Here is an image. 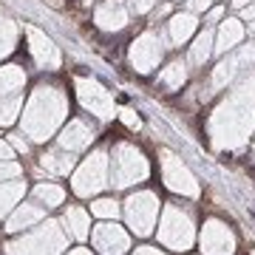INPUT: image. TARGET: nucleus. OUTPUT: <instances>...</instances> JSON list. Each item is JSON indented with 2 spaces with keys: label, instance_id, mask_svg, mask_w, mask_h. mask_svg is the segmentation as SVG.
Returning <instances> with one entry per match:
<instances>
[{
  "label": "nucleus",
  "instance_id": "1",
  "mask_svg": "<svg viewBox=\"0 0 255 255\" xmlns=\"http://www.w3.org/2000/svg\"><path fill=\"white\" fill-rule=\"evenodd\" d=\"M65 114H68L65 94L57 85H37L34 97H31L26 114H23V128L31 139L43 142L54 133V128L65 119Z\"/></svg>",
  "mask_w": 255,
  "mask_h": 255
},
{
  "label": "nucleus",
  "instance_id": "2",
  "mask_svg": "<svg viewBox=\"0 0 255 255\" xmlns=\"http://www.w3.org/2000/svg\"><path fill=\"white\" fill-rule=\"evenodd\" d=\"M77 97H80L82 108L97 114L100 119L114 117V97L97 80H77Z\"/></svg>",
  "mask_w": 255,
  "mask_h": 255
},
{
  "label": "nucleus",
  "instance_id": "3",
  "mask_svg": "<svg viewBox=\"0 0 255 255\" xmlns=\"http://www.w3.org/2000/svg\"><path fill=\"white\" fill-rule=\"evenodd\" d=\"M162 60V46H159V37L156 34H142L130 46V63L139 74H150Z\"/></svg>",
  "mask_w": 255,
  "mask_h": 255
},
{
  "label": "nucleus",
  "instance_id": "4",
  "mask_svg": "<svg viewBox=\"0 0 255 255\" xmlns=\"http://www.w3.org/2000/svg\"><path fill=\"white\" fill-rule=\"evenodd\" d=\"M26 34H28V51L34 57V63L43 71H57L60 68V51H57L54 43L37 28H26Z\"/></svg>",
  "mask_w": 255,
  "mask_h": 255
},
{
  "label": "nucleus",
  "instance_id": "5",
  "mask_svg": "<svg viewBox=\"0 0 255 255\" xmlns=\"http://www.w3.org/2000/svg\"><path fill=\"white\" fill-rule=\"evenodd\" d=\"M102 184H105V156L94 153L88 162L82 164L77 179H74V190L80 193V196H91V193L100 190Z\"/></svg>",
  "mask_w": 255,
  "mask_h": 255
},
{
  "label": "nucleus",
  "instance_id": "6",
  "mask_svg": "<svg viewBox=\"0 0 255 255\" xmlns=\"http://www.w3.org/2000/svg\"><path fill=\"white\" fill-rule=\"evenodd\" d=\"M136 173H145V162L142 156L133 150L130 145H119L117 147V170H114V179L117 184H130L136 179Z\"/></svg>",
  "mask_w": 255,
  "mask_h": 255
},
{
  "label": "nucleus",
  "instance_id": "7",
  "mask_svg": "<svg viewBox=\"0 0 255 255\" xmlns=\"http://www.w3.org/2000/svg\"><path fill=\"white\" fill-rule=\"evenodd\" d=\"M97 26L102 31H122L128 26V9L122 0H108V3H102L100 9H97Z\"/></svg>",
  "mask_w": 255,
  "mask_h": 255
},
{
  "label": "nucleus",
  "instance_id": "8",
  "mask_svg": "<svg viewBox=\"0 0 255 255\" xmlns=\"http://www.w3.org/2000/svg\"><path fill=\"white\" fill-rule=\"evenodd\" d=\"M94 139V125L88 119H71L68 128L63 130V136H60V145L65 150H82V147H88Z\"/></svg>",
  "mask_w": 255,
  "mask_h": 255
},
{
  "label": "nucleus",
  "instance_id": "9",
  "mask_svg": "<svg viewBox=\"0 0 255 255\" xmlns=\"http://www.w3.org/2000/svg\"><path fill=\"white\" fill-rule=\"evenodd\" d=\"M94 244H97V250H102V253H122V250H128V236L119 227L102 224V227H97V233H94Z\"/></svg>",
  "mask_w": 255,
  "mask_h": 255
},
{
  "label": "nucleus",
  "instance_id": "10",
  "mask_svg": "<svg viewBox=\"0 0 255 255\" xmlns=\"http://www.w3.org/2000/svg\"><path fill=\"white\" fill-rule=\"evenodd\" d=\"M167 31H170L173 46H182L184 40L196 31V17H193L190 11H187V14H173V17H170V23H167Z\"/></svg>",
  "mask_w": 255,
  "mask_h": 255
},
{
  "label": "nucleus",
  "instance_id": "11",
  "mask_svg": "<svg viewBox=\"0 0 255 255\" xmlns=\"http://www.w3.org/2000/svg\"><path fill=\"white\" fill-rule=\"evenodd\" d=\"M26 82V71L20 65H3L0 68V97H9V94L20 91Z\"/></svg>",
  "mask_w": 255,
  "mask_h": 255
},
{
  "label": "nucleus",
  "instance_id": "12",
  "mask_svg": "<svg viewBox=\"0 0 255 255\" xmlns=\"http://www.w3.org/2000/svg\"><path fill=\"white\" fill-rule=\"evenodd\" d=\"M40 167H46L48 173L63 176V173H68V170L74 167V156H71V150H68V153H60V150H48V153L40 156Z\"/></svg>",
  "mask_w": 255,
  "mask_h": 255
},
{
  "label": "nucleus",
  "instance_id": "13",
  "mask_svg": "<svg viewBox=\"0 0 255 255\" xmlns=\"http://www.w3.org/2000/svg\"><path fill=\"white\" fill-rule=\"evenodd\" d=\"M241 37H244V28H241V23L238 20H224L221 23V31H219V51H230L233 46H238L241 43Z\"/></svg>",
  "mask_w": 255,
  "mask_h": 255
},
{
  "label": "nucleus",
  "instance_id": "14",
  "mask_svg": "<svg viewBox=\"0 0 255 255\" xmlns=\"http://www.w3.org/2000/svg\"><path fill=\"white\" fill-rule=\"evenodd\" d=\"M14 43H17V28L6 14H0V57H6L14 51Z\"/></svg>",
  "mask_w": 255,
  "mask_h": 255
},
{
  "label": "nucleus",
  "instance_id": "15",
  "mask_svg": "<svg viewBox=\"0 0 255 255\" xmlns=\"http://www.w3.org/2000/svg\"><path fill=\"white\" fill-rule=\"evenodd\" d=\"M210 51H213V34L204 31V34L196 37V43H193V48H190V63L193 65H204L207 57H210Z\"/></svg>",
  "mask_w": 255,
  "mask_h": 255
},
{
  "label": "nucleus",
  "instance_id": "16",
  "mask_svg": "<svg viewBox=\"0 0 255 255\" xmlns=\"http://www.w3.org/2000/svg\"><path fill=\"white\" fill-rule=\"evenodd\" d=\"M20 111H23V100L20 97H6V100L0 97V125H11Z\"/></svg>",
  "mask_w": 255,
  "mask_h": 255
},
{
  "label": "nucleus",
  "instance_id": "17",
  "mask_svg": "<svg viewBox=\"0 0 255 255\" xmlns=\"http://www.w3.org/2000/svg\"><path fill=\"white\" fill-rule=\"evenodd\" d=\"M65 224H68V230H71L74 238H85V233H88V216L82 213V210H68L65 213Z\"/></svg>",
  "mask_w": 255,
  "mask_h": 255
},
{
  "label": "nucleus",
  "instance_id": "18",
  "mask_svg": "<svg viewBox=\"0 0 255 255\" xmlns=\"http://www.w3.org/2000/svg\"><path fill=\"white\" fill-rule=\"evenodd\" d=\"M184 77H187L184 63H170L167 68H164V74H162V85L164 88H170V91H176V88L184 82Z\"/></svg>",
  "mask_w": 255,
  "mask_h": 255
},
{
  "label": "nucleus",
  "instance_id": "19",
  "mask_svg": "<svg viewBox=\"0 0 255 255\" xmlns=\"http://www.w3.org/2000/svg\"><path fill=\"white\" fill-rule=\"evenodd\" d=\"M40 216H43V213H40V210L37 207H20L17 213H14V219L9 221V227L6 230H23V227H28V224H34V221H40Z\"/></svg>",
  "mask_w": 255,
  "mask_h": 255
},
{
  "label": "nucleus",
  "instance_id": "20",
  "mask_svg": "<svg viewBox=\"0 0 255 255\" xmlns=\"http://www.w3.org/2000/svg\"><path fill=\"white\" fill-rule=\"evenodd\" d=\"M34 196L40 201H46V207H57V204H63V187H57V184H40L34 190Z\"/></svg>",
  "mask_w": 255,
  "mask_h": 255
},
{
  "label": "nucleus",
  "instance_id": "21",
  "mask_svg": "<svg viewBox=\"0 0 255 255\" xmlns=\"http://www.w3.org/2000/svg\"><path fill=\"white\" fill-rule=\"evenodd\" d=\"M20 196V184H11V187H0V216L11 207V201Z\"/></svg>",
  "mask_w": 255,
  "mask_h": 255
},
{
  "label": "nucleus",
  "instance_id": "22",
  "mask_svg": "<svg viewBox=\"0 0 255 255\" xmlns=\"http://www.w3.org/2000/svg\"><path fill=\"white\" fill-rule=\"evenodd\" d=\"M94 213L97 216H117V201H111V199H102L94 204Z\"/></svg>",
  "mask_w": 255,
  "mask_h": 255
},
{
  "label": "nucleus",
  "instance_id": "23",
  "mask_svg": "<svg viewBox=\"0 0 255 255\" xmlns=\"http://www.w3.org/2000/svg\"><path fill=\"white\" fill-rule=\"evenodd\" d=\"M11 176H20V167L14 162H0V179H11Z\"/></svg>",
  "mask_w": 255,
  "mask_h": 255
},
{
  "label": "nucleus",
  "instance_id": "24",
  "mask_svg": "<svg viewBox=\"0 0 255 255\" xmlns=\"http://www.w3.org/2000/svg\"><path fill=\"white\" fill-rule=\"evenodd\" d=\"M130 9L136 11V14H145V11L153 9V0H133V3H130Z\"/></svg>",
  "mask_w": 255,
  "mask_h": 255
},
{
  "label": "nucleus",
  "instance_id": "25",
  "mask_svg": "<svg viewBox=\"0 0 255 255\" xmlns=\"http://www.w3.org/2000/svg\"><path fill=\"white\" fill-rule=\"evenodd\" d=\"M122 122H125L128 128H139V117L133 111H122Z\"/></svg>",
  "mask_w": 255,
  "mask_h": 255
},
{
  "label": "nucleus",
  "instance_id": "26",
  "mask_svg": "<svg viewBox=\"0 0 255 255\" xmlns=\"http://www.w3.org/2000/svg\"><path fill=\"white\" fill-rule=\"evenodd\" d=\"M210 0H190V11H207Z\"/></svg>",
  "mask_w": 255,
  "mask_h": 255
},
{
  "label": "nucleus",
  "instance_id": "27",
  "mask_svg": "<svg viewBox=\"0 0 255 255\" xmlns=\"http://www.w3.org/2000/svg\"><path fill=\"white\" fill-rule=\"evenodd\" d=\"M9 142H11V145H14V147H17V150H23V153H26V150H28L26 139H20L17 133H11V136H9Z\"/></svg>",
  "mask_w": 255,
  "mask_h": 255
},
{
  "label": "nucleus",
  "instance_id": "28",
  "mask_svg": "<svg viewBox=\"0 0 255 255\" xmlns=\"http://www.w3.org/2000/svg\"><path fill=\"white\" fill-rule=\"evenodd\" d=\"M11 159V147L9 142H0V162H9Z\"/></svg>",
  "mask_w": 255,
  "mask_h": 255
},
{
  "label": "nucleus",
  "instance_id": "29",
  "mask_svg": "<svg viewBox=\"0 0 255 255\" xmlns=\"http://www.w3.org/2000/svg\"><path fill=\"white\" fill-rule=\"evenodd\" d=\"M219 17H221V9H210V14H207V20H210V23H216Z\"/></svg>",
  "mask_w": 255,
  "mask_h": 255
},
{
  "label": "nucleus",
  "instance_id": "30",
  "mask_svg": "<svg viewBox=\"0 0 255 255\" xmlns=\"http://www.w3.org/2000/svg\"><path fill=\"white\" fill-rule=\"evenodd\" d=\"M247 3H250V0H233V6H236V9H244Z\"/></svg>",
  "mask_w": 255,
  "mask_h": 255
},
{
  "label": "nucleus",
  "instance_id": "31",
  "mask_svg": "<svg viewBox=\"0 0 255 255\" xmlns=\"http://www.w3.org/2000/svg\"><path fill=\"white\" fill-rule=\"evenodd\" d=\"M77 255H85V253H77Z\"/></svg>",
  "mask_w": 255,
  "mask_h": 255
}]
</instances>
